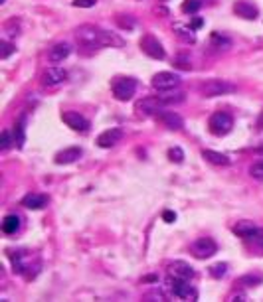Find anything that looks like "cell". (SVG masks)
<instances>
[{
	"label": "cell",
	"mask_w": 263,
	"mask_h": 302,
	"mask_svg": "<svg viewBox=\"0 0 263 302\" xmlns=\"http://www.w3.org/2000/svg\"><path fill=\"white\" fill-rule=\"evenodd\" d=\"M255 127H257V131H259V133L263 131V111L259 113V116H257V123H255Z\"/></svg>",
	"instance_id": "cell-38"
},
{
	"label": "cell",
	"mask_w": 263,
	"mask_h": 302,
	"mask_svg": "<svg viewBox=\"0 0 263 302\" xmlns=\"http://www.w3.org/2000/svg\"><path fill=\"white\" fill-rule=\"evenodd\" d=\"M190 251L198 259H208V257L218 253V245H216V241L212 237H198L190 245Z\"/></svg>",
	"instance_id": "cell-8"
},
{
	"label": "cell",
	"mask_w": 263,
	"mask_h": 302,
	"mask_svg": "<svg viewBox=\"0 0 263 302\" xmlns=\"http://www.w3.org/2000/svg\"><path fill=\"white\" fill-rule=\"evenodd\" d=\"M141 49L152 59H165L167 57V51H165L163 44L156 38H152V36H144L141 40Z\"/></svg>",
	"instance_id": "cell-11"
},
{
	"label": "cell",
	"mask_w": 263,
	"mask_h": 302,
	"mask_svg": "<svg viewBox=\"0 0 263 302\" xmlns=\"http://www.w3.org/2000/svg\"><path fill=\"white\" fill-rule=\"evenodd\" d=\"M156 118L167 127V129H170V131H180L182 127H184V118L178 115V113H174V111H161L159 115H156Z\"/></svg>",
	"instance_id": "cell-13"
},
{
	"label": "cell",
	"mask_w": 263,
	"mask_h": 302,
	"mask_svg": "<svg viewBox=\"0 0 263 302\" xmlns=\"http://www.w3.org/2000/svg\"><path fill=\"white\" fill-rule=\"evenodd\" d=\"M234 12L238 14L239 18H245V20H255L257 14H259L257 6H253V4L247 2V0H238V2L234 4Z\"/></svg>",
	"instance_id": "cell-15"
},
{
	"label": "cell",
	"mask_w": 263,
	"mask_h": 302,
	"mask_svg": "<svg viewBox=\"0 0 263 302\" xmlns=\"http://www.w3.org/2000/svg\"><path fill=\"white\" fill-rule=\"evenodd\" d=\"M22 206L28 209H42L48 206V196L44 194H28L22 198Z\"/></svg>",
	"instance_id": "cell-20"
},
{
	"label": "cell",
	"mask_w": 263,
	"mask_h": 302,
	"mask_svg": "<svg viewBox=\"0 0 263 302\" xmlns=\"http://www.w3.org/2000/svg\"><path fill=\"white\" fill-rule=\"evenodd\" d=\"M249 174H251V178H255V180H263V160L253 164V166L249 168Z\"/></svg>",
	"instance_id": "cell-34"
},
{
	"label": "cell",
	"mask_w": 263,
	"mask_h": 302,
	"mask_svg": "<svg viewBox=\"0 0 263 302\" xmlns=\"http://www.w3.org/2000/svg\"><path fill=\"white\" fill-rule=\"evenodd\" d=\"M174 64H176V68H180V70H190V59L186 57V55H176V59H174Z\"/></svg>",
	"instance_id": "cell-35"
},
{
	"label": "cell",
	"mask_w": 263,
	"mask_h": 302,
	"mask_svg": "<svg viewBox=\"0 0 263 302\" xmlns=\"http://www.w3.org/2000/svg\"><path fill=\"white\" fill-rule=\"evenodd\" d=\"M236 89L238 87L228 79H208L200 85V93L204 97H222V95L234 93Z\"/></svg>",
	"instance_id": "cell-4"
},
{
	"label": "cell",
	"mask_w": 263,
	"mask_h": 302,
	"mask_svg": "<svg viewBox=\"0 0 263 302\" xmlns=\"http://www.w3.org/2000/svg\"><path fill=\"white\" fill-rule=\"evenodd\" d=\"M75 38L79 44L87 47H123L125 46V40L121 38L119 34L115 32H109V30H103L99 26L93 24H83L75 30Z\"/></svg>",
	"instance_id": "cell-1"
},
{
	"label": "cell",
	"mask_w": 263,
	"mask_h": 302,
	"mask_svg": "<svg viewBox=\"0 0 263 302\" xmlns=\"http://www.w3.org/2000/svg\"><path fill=\"white\" fill-rule=\"evenodd\" d=\"M176 36L182 40V42H186V44H194L196 42V36H194V28H186V26H176Z\"/></svg>",
	"instance_id": "cell-23"
},
{
	"label": "cell",
	"mask_w": 263,
	"mask_h": 302,
	"mask_svg": "<svg viewBox=\"0 0 263 302\" xmlns=\"http://www.w3.org/2000/svg\"><path fill=\"white\" fill-rule=\"evenodd\" d=\"M202 26V20L198 18V20H194V24H192V28H200Z\"/></svg>",
	"instance_id": "cell-39"
},
{
	"label": "cell",
	"mask_w": 263,
	"mask_h": 302,
	"mask_svg": "<svg viewBox=\"0 0 263 302\" xmlns=\"http://www.w3.org/2000/svg\"><path fill=\"white\" fill-rule=\"evenodd\" d=\"M168 158H170L172 162L180 164L184 160V150H182L180 146H172V148H168Z\"/></svg>",
	"instance_id": "cell-28"
},
{
	"label": "cell",
	"mask_w": 263,
	"mask_h": 302,
	"mask_svg": "<svg viewBox=\"0 0 263 302\" xmlns=\"http://www.w3.org/2000/svg\"><path fill=\"white\" fill-rule=\"evenodd\" d=\"M123 139V131L121 129H107V131H103L99 137H97V144L101 146V148H111V146H115L117 142H121Z\"/></svg>",
	"instance_id": "cell-14"
},
{
	"label": "cell",
	"mask_w": 263,
	"mask_h": 302,
	"mask_svg": "<svg viewBox=\"0 0 263 302\" xmlns=\"http://www.w3.org/2000/svg\"><path fill=\"white\" fill-rule=\"evenodd\" d=\"M12 142H14V140L10 137V133H8V131H2V135H0V150L6 152V150L12 146Z\"/></svg>",
	"instance_id": "cell-33"
},
{
	"label": "cell",
	"mask_w": 263,
	"mask_h": 302,
	"mask_svg": "<svg viewBox=\"0 0 263 302\" xmlns=\"http://www.w3.org/2000/svg\"><path fill=\"white\" fill-rule=\"evenodd\" d=\"M4 2H6V0H0V4H4Z\"/></svg>",
	"instance_id": "cell-40"
},
{
	"label": "cell",
	"mask_w": 263,
	"mask_h": 302,
	"mask_svg": "<svg viewBox=\"0 0 263 302\" xmlns=\"http://www.w3.org/2000/svg\"><path fill=\"white\" fill-rule=\"evenodd\" d=\"M14 51H16L14 44H10L8 40H2V42H0V59H8Z\"/></svg>",
	"instance_id": "cell-27"
},
{
	"label": "cell",
	"mask_w": 263,
	"mask_h": 302,
	"mask_svg": "<svg viewBox=\"0 0 263 302\" xmlns=\"http://www.w3.org/2000/svg\"><path fill=\"white\" fill-rule=\"evenodd\" d=\"M167 290L174 298H180V300H196L198 298V290L192 286L190 280L178 279L174 275L167 277Z\"/></svg>",
	"instance_id": "cell-3"
},
{
	"label": "cell",
	"mask_w": 263,
	"mask_h": 302,
	"mask_svg": "<svg viewBox=\"0 0 263 302\" xmlns=\"http://www.w3.org/2000/svg\"><path fill=\"white\" fill-rule=\"evenodd\" d=\"M200 6H202V2H200V0H186V2L182 4V12H186V14H194V12H198V10H200Z\"/></svg>",
	"instance_id": "cell-31"
},
{
	"label": "cell",
	"mask_w": 263,
	"mask_h": 302,
	"mask_svg": "<svg viewBox=\"0 0 263 302\" xmlns=\"http://www.w3.org/2000/svg\"><path fill=\"white\" fill-rule=\"evenodd\" d=\"M8 255H10V261H12L14 273L24 275L26 279H32L36 275V273H32V269L40 271V261L32 251H12Z\"/></svg>",
	"instance_id": "cell-2"
},
{
	"label": "cell",
	"mask_w": 263,
	"mask_h": 302,
	"mask_svg": "<svg viewBox=\"0 0 263 302\" xmlns=\"http://www.w3.org/2000/svg\"><path fill=\"white\" fill-rule=\"evenodd\" d=\"M72 4L75 8H91L97 4V0H73Z\"/></svg>",
	"instance_id": "cell-36"
},
{
	"label": "cell",
	"mask_w": 263,
	"mask_h": 302,
	"mask_svg": "<svg viewBox=\"0 0 263 302\" xmlns=\"http://www.w3.org/2000/svg\"><path fill=\"white\" fill-rule=\"evenodd\" d=\"M232 231L236 233L238 237H243V239H251V237H255L257 233H261V229L253 223V221H247V219H243V221H238L234 227H232Z\"/></svg>",
	"instance_id": "cell-16"
},
{
	"label": "cell",
	"mask_w": 263,
	"mask_h": 302,
	"mask_svg": "<svg viewBox=\"0 0 263 302\" xmlns=\"http://www.w3.org/2000/svg\"><path fill=\"white\" fill-rule=\"evenodd\" d=\"M208 129H210V133L214 137H226L234 129V118L226 111H218V113H214V115L210 116Z\"/></svg>",
	"instance_id": "cell-5"
},
{
	"label": "cell",
	"mask_w": 263,
	"mask_h": 302,
	"mask_svg": "<svg viewBox=\"0 0 263 302\" xmlns=\"http://www.w3.org/2000/svg\"><path fill=\"white\" fill-rule=\"evenodd\" d=\"M163 103L165 105H178L184 101V93H176V95H161Z\"/></svg>",
	"instance_id": "cell-32"
},
{
	"label": "cell",
	"mask_w": 263,
	"mask_h": 302,
	"mask_svg": "<svg viewBox=\"0 0 263 302\" xmlns=\"http://www.w3.org/2000/svg\"><path fill=\"white\" fill-rule=\"evenodd\" d=\"M170 275H174V277H178V279L190 280L194 279V269H192L188 263H184V261H174V263L170 265Z\"/></svg>",
	"instance_id": "cell-19"
},
{
	"label": "cell",
	"mask_w": 263,
	"mask_h": 302,
	"mask_svg": "<svg viewBox=\"0 0 263 302\" xmlns=\"http://www.w3.org/2000/svg\"><path fill=\"white\" fill-rule=\"evenodd\" d=\"M117 24H119L123 30H133L135 28V18L133 16L125 18V14H117Z\"/></svg>",
	"instance_id": "cell-30"
},
{
	"label": "cell",
	"mask_w": 263,
	"mask_h": 302,
	"mask_svg": "<svg viewBox=\"0 0 263 302\" xmlns=\"http://www.w3.org/2000/svg\"><path fill=\"white\" fill-rule=\"evenodd\" d=\"M202 158H206L210 164H216V166H230V158L222 152H216V150H204L202 152Z\"/></svg>",
	"instance_id": "cell-22"
},
{
	"label": "cell",
	"mask_w": 263,
	"mask_h": 302,
	"mask_svg": "<svg viewBox=\"0 0 263 302\" xmlns=\"http://www.w3.org/2000/svg\"><path fill=\"white\" fill-rule=\"evenodd\" d=\"M68 79V71L62 68H48L42 73V85L44 87H58Z\"/></svg>",
	"instance_id": "cell-12"
},
{
	"label": "cell",
	"mask_w": 263,
	"mask_h": 302,
	"mask_svg": "<svg viewBox=\"0 0 263 302\" xmlns=\"http://www.w3.org/2000/svg\"><path fill=\"white\" fill-rule=\"evenodd\" d=\"M163 217H165V221H167V223H172V221L176 219V213H174V211H170V209H167V211L163 213Z\"/></svg>",
	"instance_id": "cell-37"
},
{
	"label": "cell",
	"mask_w": 263,
	"mask_h": 302,
	"mask_svg": "<svg viewBox=\"0 0 263 302\" xmlns=\"http://www.w3.org/2000/svg\"><path fill=\"white\" fill-rule=\"evenodd\" d=\"M24 123H26V115L24 116H20V120L14 125V142H18V146H24Z\"/></svg>",
	"instance_id": "cell-24"
},
{
	"label": "cell",
	"mask_w": 263,
	"mask_h": 302,
	"mask_svg": "<svg viewBox=\"0 0 263 302\" xmlns=\"http://www.w3.org/2000/svg\"><path fill=\"white\" fill-rule=\"evenodd\" d=\"M212 47L216 49H230L232 47V40L220 34H212Z\"/></svg>",
	"instance_id": "cell-25"
},
{
	"label": "cell",
	"mask_w": 263,
	"mask_h": 302,
	"mask_svg": "<svg viewBox=\"0 0 263 302\" xmlns=\"http://www.w3.org/2000/svg\"><path fill=\"white\" fill-rule=\"evenodd\" d=\"M111 91L115 95L117 101H129L137 91V79L133 77H117L111 83Z\"/></svg>",
	"instance_id": "cell-6"
},
{
	"label": "cell",
	"mask_w": 263,
	"mask_h": 302,
	"mask_svg": "<svg viewBox=\"0 0 263 302\" xmlns=\"http://www.w3.org/2000/svg\"><path fill=\"white\" fill-rule=\"evenodd\" d=\"M62 120L75 133H87L89 131V120L83 115H79L77 111H64L62 113Z\"/></svg>",
	"instance_id": "cell-10"
},
{
	"label": "cell",
	"mask_w": 263,
	"mask_h": 302,
	"mask_svg": "<svg viewBox=\"0 0 263 302\" xmlns=\"http://www.w3.org/2000/svg\"><path fill=\"white\" fill-rule=\"evenodd\" d=\"M163 109H165V103L161 97H144L143 101L137 103V113L143 116L159 115Z\"/></svg>",
	"instance_id": "cell-9"
},
{
	"label": "cell",
	"mask_w": 263,
	"mask_h": 302,
	"mask_svg": "<svg viewBox=\"0 0 263 302\" xmlns=\"http://www.w3.org/2000/svg\"><path fill=\"white\" fill-rule=\"evenodd\" d=\"M263 280V275H259V273H249V275H245V277H241V279L238 280V284H243V286H257L259 282Z\"/></svg>",
	"instance_id": "cell-26"
},
{
	"label": "cell",
	"mask_w": 263,
	"mask_h": 302,
	"mask_svg": "<svg viewBox=\"0 0 263 302\" xmlns=\"http://www.w3.org/2000/svg\"><path fill=\"white\" fill-rule=\"evenodd\" d=\"M150 85L156 89V91H172V89H176L178 85H180V77L176 75V73H172V71H161V73H156V75H152V81H150Z\"/></svg>",
	"instance_id": "cell-7"
},
{
	"label": "cell",
	"mask_w": 263,
	"mask_h": 302,
	"mask_svg": "<svg viewBox=\"0 0 263 302\" xmlns=\"http://www.w3.org/2000/svg\"><path fill=\"white\" fill-rule=\"evenodd\" d=\"M18 229H20V217L14 215V213L4 215V219H2V231L6 233V235H14Z\"/></svg>",
	"instance_id": "cell-21"
},
{
	"label": "cell",
	"mask_w": 263,
	"mask_h": 302,
	"mask_svg": "<svg viewBox=\"0 0 263 302\" xmlns=\"http://www.w3.org/2000/svg\"><path fill=\"white\" fill-rule=\"evenodd\" d=\"M79 158H81V148L79 146H70V148L58 152L56 158H54V162L64 166V164H73L75 160H79Z\"/></svg>",
	"instance_id": "cell-18"
},
{
	"label": "cell",
	"mask_w": 263,
	"mask_h": 302,
	"mask_svg": "<svg viewBox=\"0 0 263 302\" xmlns=\"http://www.w3.org/2000/svg\"><path fill=\"white\" fill-rule=\"evenodd\" d=\"M226 273H228V265H226V263H216V265L210 267V275H212L214 279H222Z\"/></svg>",
	"instance_id": "cell-29"
},
{
	"label": "cell",
	"mask_w": 263,
	"mask_h": 302,
	"mask_svg": "<svg viewBox=\"0 0 263 302\" xmlns=\"http://www.w3.org/2000/svg\"><path fill=\"white\" fill-rule=\"evenodd\" d=\"M70 53H72V46L66 44V42H60V44H54V46L49 47L48 59L51 64H62Z\"/></svg>",
	"instance_id": "cell-17"
}]
</instances>
